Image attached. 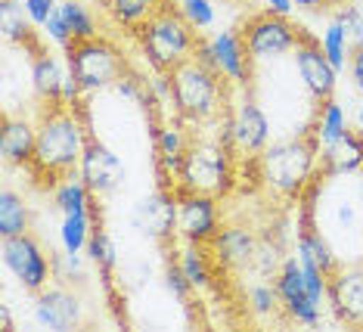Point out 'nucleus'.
Masks as SVG:
<instances>
[{
	"instance_id": "f257e3e1",
	"label": "nucleus",
	"mask_w": 363,
	"mask_h": 332,
	"mask_svg": "<svg viewBox=\"0 0 363 332\" xmlns=\"http://www.w3.org/2000/svg\"><path fill=\"white\" fill-rule=\"evenodd\" d=\"M84 128L75 118V106L53 99L44 106L38 121V143H35V171L47 177V184H56L60 177H72L75 165L84 155Z\"/></svg>"
},
{
	"instance_id": "f03ea898",
	"label": "nucleus",
	"mask_w": 363,
	"mask_h": 332,
	"mask_svg": "<svg viewBox=\"0 0 363 332\" xmlns=\"http://www.w3.org/2000/svg\"><path fill=\"white\" fill-rule=\"evenodd\" d=\"M140 40H143L150 62L159 72L177 69L180 62L196 53V44H199L189 19L184 13H177L174 4H168V0H162L159 10L140 25Z\"/></svg>"
},
{
	"instance_id": "7ed1b4c3",
	"label": "nucleus",
	"mask_w": 363,
	"mask_h": 332,
	"mask_svg": "<svg viewBox=\"0 0 363 332\" xmlns=\"http://www.w3.org/2000/svg\"><path fill=\"white\" fill-rule=\"evenodd\" d=\"M317 131L295 140H283L261 153V180L279 196H298L317 168Z\"/></svg>"
},
{
	"instance_id": "20e7f679",
	"label": "nucleus",
	"mask_w": 363,
	"mask_h": 332,
	"mask_svg": "<svg viewBox=\"0 0 363 332\" xmlns=\"http://www.w3.org/2000/svg\"><path fill=\"white\" fill-rule=\"evenodd\" d=\"M171 99H174L177 112L186 121H208L218 115V94H220V72L202 65L196 56H189L171 69Z\"/></svg>"
},
{
	"instance_id": "39448f33",
	"label": "nucleus",
	"mask_w": 363,
	"mask_h": 332,
	"mask_svg": "<svg viewBox=\"0 0 363 332\" xmlns=\"http://www.w3.org/2000/svg\"><path fill=\"white\" fill-rule=\"evenodd\" d=\"M65 53H69V72L78 78L84 94L115 87L125 78V56L103 38L75 40Z\"/></svg>"
},
{
	"instance_id": "423d86ee",
	"label": "nucleus",
	"mask_w": 363,
	"mask_h": 332,
	"mask_svg": "<svg viewBox=\"0 0 363 332\" xmlns=\"http://www.w3.org/2000/svg\"><path fill=\"white\" fill-rule=\"evenodd\" d=\"M180 193H227L230 187V162H227V149L224 143H208V140H199V143H186L184 153V168H180Z\"/></svg>"
},
{
	"instance_id": "0eeeda50",
	"label": "nucleus",
	"mask_w": 363,
	"mask_h": 332,
	"mask_svg": "<svg viewBox=\"0 0 363 332\" xmlns=\"http://www.w3.org/2000/svg\"><path fill=\"white\" fill-rule=\"evenodd\" d=\"M301 31L295 22H289L286 16L279 13H258L252 16L249 22L242 25V40H245V50L252 53V60H277V56L289 53V50L298 47L301 40Z\"/></svg>"
},
{
	"instance_id": "6e6552de",
	"label": "nucleus",
	"mask_w": 363,
	"mask_h": 332,
	"mask_svg": "<svg viewBox=\"0 0 363 332\" xmlns=\"http://www.w3.org/2000/svg\"><path fill=\"white\" fill-rule=\"evenodd\" d=\"M4 264L28 292L47 289V283H50V277H53V261L44 255L38 239L28 233L4 239Z\"/></svg>"
},
{
	"instance_id": "1a4fd4ad",
	"label": "nucleus",
	"mask_w": 363,
	"mask_h": 332,
	"mask_svg": "<svg viewBox=\"0 0 363 332\" xmlns=\"http://www.w3.org/2000/svg\"><path fill=\"white\" fill-rule=\"evenodd\" d=\"M274 286H277V295H279V308L286 311L289 320L304 323V326H317L320 323V304L308 295V286H304V267H301L298 255L283 261Z\"/></svg>"
},
{
	"instance_id": "9d476101",
	"label": "nucleus",
	"mask_w": 363,
	"mask_h": 332,
	"mask_svg": "<svg viewBox=\"0 0 363 332\" xmlns=\"http://www.w3.org/2000/svg\"><path fill=\"white\" fill-rule=\"evenodd\" d=\"M295 65H298V74H301L304 87H308V94L313 99H320V103L333 99L338 69L329 62V56L323 53L320 40L313 35H308V31H301V40H298V47H295Z\"/></svg>"
},
{
	"instance_id": "9b49d317",
	"label": "nucleus",
	"mask_w": 363,
	"mask_h": 332,
	"mask_svg": "<svg viewBox=\"0 0 363 332\" xmlns=\"http://www.w3.org/2000/svg\"><path fill=\"white\" fill-rule=\"evenodd\" d=\"M78 168H81V180H84L94 196H109L125 184V165L100 140H87Z\"/></svg>"
},
{
	"instance_id": "f8f14e48",
	"label": "nucleus",
	"mask_w": 363,
	"mask_h": 332,
	"mask_svg": "<svg viewBox=\"0 0 363 332\" xmlns=\"http://www.w3.org/2000/svg\"><path fill=\"white\" fill-rule=\"evenodd\" d=\"M177 227L189 243L205 245L211 243L218 230V205L208 193H180L177 199Z\"/></svg>"
},
{
	"instance_id": "ddd939ff",
	"label": "nucleus",
	"mask_w": 363,
	"mask_h": 332,
	"mask_svg": "<svg viewBox=\"0 0 363 332\" xmlns=\"http://www.w3.org/2000/svg\"><path fill=\"white\" fill-rule=\"evenodd\" d=\"M329 304L342 323L363 326V264L338 267L329 277Z\"/></svg>"
},
{
	"instance_id": "4468645a",
	"label": "nucleus",
	"mask_w": 363,
	"mask_h": 332,
	"mask_svg": "<svg viewBox=\"0 0 363 332\" xmlns=\"http://www.w3.org/2000/svg\"><path fill=\"white\" fill-rule=\"evenodd\" d=\"M35 320L44 329H75L81 326V298L69 289H40L35 301Z\"/></svg>"
},
{
	"instance_id": "2eb2a0df",
	"label": "nucleus",
	"mask_w": 363,
	"mask_h": 332,
	"mask_svg": "<svg viewBox=\"0 0 363 332\" xmlns=\"http://www.w3.org/2000/svg\"><path fill=\"white\" fill-rule=\"evenodd\" d=\"M267 140H270L267 115L261 112V106L255 99L245 96L233 112V146L245 155H258L267 149Z\"/></svg>"
},
{
	"instance_id": "dca6fc26",
	"label": "nucleus",
	"mask_w": 363,
	"mask_h": 332,
	"mask_svg": "<svg viewBox=\"0 0 363 332\" xmlns=\"http://www.w3.org/2000/svg\"><path fill=\"white\" fill-rule=\"evenodd\" d=\"M211 53H214V65L218 72L230 78L233 84L245 87L252 81V53L245 50L242 35L233 31H220L218 38H211Z\"/></svg>"
},
{
	"instance_id": "f3484780",
	"label": "nucleus",
	"mask_w": 363,
	"mask_h": 332,
	"mask_svg": "<svg viewBox=\"0 0 363 332\" xmlns=\"http://www.w3.org/2000/svg\"><path fill=\"white\" fill-rule=\"evenodd\" d=\"M130 223H134L140 233H146L152 239H164L177 223V199L164 196V193H155L150 199H143V202L134 209Z\"/></svg>"
},
{
	"instance_id": "a211bd4d",
	"label": "nucleus",
	"mask_w": 363,
	"mask_h": 332,
	"mask_svg": "<svg viewBox=\"0 0 363 332\" xmlns=\"http://www.w3.org/2000/svg\"><path fill=\"white\" fill-rule=\"evenodd\" d=\"M357 171H363V137L348 131L335 143L323 146V153H320V174L323 177H348Z\"/></svg>"
},
{
	"instance_id": "6ab92c4d",
	"label": "nucleus",
	"mask_w": 363,
	"mask_h": 332,
	"mask_svg": "<svg viewBox=\"0 0 363 332\" xmlns=\"http://www.w3.org/2000/svg\"><path fill=\"white\" fill-rule=\"evenodd\" d=\"M35 143H38V128L26 118H4V131H0V155L6 165H31L35 159Z\"/></svg>"
},
{
	"instance_id": "aec40b11",
	"label": "nucleus",
	"mask_w": 363,
	"mask_h": 332,
	"mask_svg": "<svg viewBox=\"0 0 363 332\" xmlns=\"http://www.w3.org/2000/svg\"><path fill=\"white\" fill-rule=\"evenodd\" d=\"M211 252L224 267H249L258 252V243L245 227H224L211 239Z\"/></svg>"
},
{
	"instance_id": "412c9836",
	"label": "nucleus",
	"mask_w": 363,
	"mask_h": 332,
	"mask_svg": "<svg viewBox=\"0 0 363 332\" xmlns=\"http://www.w3.org/2000/svg\"><path fill=\"white\" fill-rule=\"evenodd\" d=\"M295 248H298V261L301 264H313V267H320L326 277H333V273L338 270L335 252L329 248L326 239L320 236V230L311 223V211L304 214V223H301V233H298V243H295Z\"/></svg>"
},
{
	"instance_id": "4be33fe9",
	"label": "nucleus",
	"mask_w": 363,
	"mask_h": 332,
	"mask_svg": "<svg viewBox=\"0 0 363 332\" xmlns=\"http://www.w3.org/2000/svg\"><path fill=\"white\" fill-rule=\"evenodd\" d=\"M62 81H65V74L60 69V62H56L47 50H40L35 65H31V84H35V94L44 99V103H53V99H60Z\"/></svg>"
},
{
	"instance_id": "5701e85b",
	"label": "nucleus",
	"mask_w": 363,
	"mask_h": 332,
	"mask_svg": "<svg viewBox=\"0 0 363 332\" xmlns=\"http://www.w3.org/2000/svg\"><path fill=\"white\" fill-rule=\"evenodd\" d=\"M28 223H31L28 202L19 193H13V189H4L0 193V236L6 239V236L28 233Z\"/></svg>"
},
{
	"instance_id": "b1692460",
	"label": "nucleus",
	"mask_w": 363,
	"mask_h": 332,
	"mask_svg": "<svg viewBox=\"0 0 363 332\" xmlns=\"http://www.w3.org/2000/svg\"><path fill=\"white\" fill-rule=\"evenodd\" d=\"M90 199H94V193L87 189V184L75 177H62V184L53 193V202L62 214H87Z\"/></svg>"
},
{
	"instance_id": "393cba45",
	"label": "nucleus",
	"mask_w": 363,
	"mask_h": 332,
	"mask_svg": "<svg viewBox=\"0 0 363 332\" xmlns=\"http://www.w3.org/2000/svg\"><path fill=\"white\" fill-rule=\"evenodd\" d=\"M342 134H348V118H345L342 106H338L335 99H326V103L320 106V115H317V137H320V143L329 146V143H335Z\"/></svg>"
},
{
	"instance_id": "a878e982",
	"label": "nucleus",
	"mask_w": 363,
	"mask_h": 332,
	"mask_svg": "<svg viewBox=\"0 0 363 332\" xmlns=\"http://www.w3.org/2000/svg\"><path fill=\"white\" fill-rule=\"evenodd\" d=\"M109 4L112 16L121 25H130V28H140L150 16L162 6V0H106Z\"/></svg>"
},
{
	"instance_id": "bb28decb",
	"label": "nucleus",
	"mask_w": 363,
	"mask_h": 332,
	"mask_svg": "<svg viewBox=\"0 0 363 332\" xmlns=\"http://www.w3.org/2000/svg\"><path fill=\"white\" fill-rule=\"evenodd\" d=\"M60 243H62L65 252H72V255H78L81 248L90 243V218L87 214H62Z\"/></svg>"
},
{
	"instance_id": "cd10ccee",
	"label": "nucleus",
	"mask_w": 363,
	"mask_h": 332,
	"mask_svg": "<svg viewBox=\"0 0 363 332\" xmlns=\"http://www.w3.org/2000/svg\"><path fill=\"white\" fill-rule=\"evenodd\" d=\"M60 13H62V19L69 22V28H72V35H75V40L96 38V19L87 13L84 4H78V0H65V4H60Z\"/></svg>"
},
{
	"instance_id": "c85d7f7f",
	"label": "nucleus",
	"mask_w": 363,
	"mask_h": 332,
	"mask_svg": "<svg viewBox=\"0 0 363 332\" xmlns=\"http://www.w3.org/2000/svg\"><path fill=\"white\" fill-rule=\"evenodd\" d=\"M180 267H184V273H186L189 283H193V289L208 286L211 270H208V261H205L202 248L196 245V243H189V248H184V252H180Z\"/></svg>"
},
{
	"instance_id": "c756f323",
	"label": "nucleus",
	"mask_w": 363,
	"mask_h": 332,
	"mask_svg": "<svg viewBox=\"0 0 363 332\" xmlns=\"http://www.w3.org/2000/svg\"><path fill=\"white\" fill-rule=\"evenodd\" d=\"M323 53L329 56V62L335 65L338 72L345 69V62L351 60V44H348V35H345V28H342V22H333L326 28V35H323Z\"/></svg>"
},
{
	"instance_id": "7c9ffc66",
	"label": "nucleus",
	"mask_w": 363,
	"mask_h": 332,
	"mask_svg": "<svg viewBox=\"0 0 363 332\" xmlns=\"http://www.w3.org/2000/svg\"><path fill=\"white\" fill-rule=\"evenodd\" d=\"M87 255L90 261L96 264L103 273H109L115 267V261H118V248H115V243L109 236L103 233V230H96V233H90V243H87Z\"/></svg>"
},
{
	"instance_id": "2f4dec72",
	"label": "nucleus",
	"mask_w": 363,
	"mask_h": 332,
	"mask_svg": "<svg viewBox=\"0 0 363 332\" xmlns=\"http://www.w3.org/2000/svg\"><path fill=\"white\" fill-rule=\"evenodd\" d=\"M0 16H4V38L6 40H22V44L31 40V25L16 10V0H0Z\"/></svg>"
},
{
	"instance_id": "473e14b6",
	"label": "nucleus",
	"mask_w": 363,
	"mask_h": 332,
	"mask_svg": "<svg viewBox=\"0 0 363 332\" xmlns=\"http://www.w3.org/2000/svg\"><path fill=\"white\" fill-rule=\"evenodd\" d=\"M335 22H342L351 50H363V13L357 6H342V10L335 13Z\"/></svg>"
},
{
	"instance_id": "72a5a7b5",
	"label": "nucleus",
	"mask_w": 363,
	"mask_h": 332,
	"mask_svg": "<svg viewBox=\"0 0 363 332\" xmlns=\"http://www.w3.org/2000/svg\"><path fill=\"white\" fill-rule=\"evenodd\" d=\"M184 16L193 28H208L214 22V6L211 0H184Z\"/></svg>"
},
{
	"instance_id": "f704fd0d",
	"label": "nucleus",
	"mask_w": 363,
	"mask_h": 332,
	"mask_svg": "<svg viewBox=\"0 0 363 332\" xmlns=\"http://www.w3.org/2000/svg\"><path fill=\"white\" fill-rule=\"evenodd\" d=\"M252 308L255 314H261V317H267V314H274L279 308V295H277V286H255L252 289Z\"/></svg>"
},
{
	"instance_id": "c9c22d12",
	"label": "nucleus",
	"mask_w": 363,
	"mask_h": 332,
	"mask_svg": "<svg viewBox=\"0 0 363 332\" xmlns=\"http://www.w3.org/2000/svg\"><path fill=\"white\" fill-rule=\"evenodd\" d=\"M44 28H47V35H50V38L56 40V44L62 47V50H69L72 44H75V35H72L69 22L62 19V13H60V10H56V13L50 16V19H47V25H44Z\"/></svg>"
},
{
	"instance_id": "e433bc0d",
	"label": "nucleus",
	"mask_w": 363,
	"mask_h": 332,
	"mask_svg": "<svg viewBox=\"0 0 363 332\" xmlns=\"http://www.w3.org/2000/svg\"><path fill=\"white\" fill-rule=\"evenodd\" d=\"M164 286H168L171 292L180 298V301H184V298H189V289H193V283L186 280V273H184V267H180V264H177V267H174V264L168 267V273H164Z\"/></svg>"
},
{
	"instance_id": "4c0bfd02",
	"label": "nucleus",
	"mask_w": 363,
	"mask_h": 332,
	"mask_svg": "<svg viewBox=\"0 0 363 332\" xmlns=\"http://www.w3.org/2000/svg\"><path fill=\"white\" fill-rule=\"evenodd\" d=\"M56 10H60L56 0H26V13L35 25H47V19H50Z\"/></svg>"
},
{
	"instance_id": "58836bf2",
	"label": "nucleus",
	"mask_w": 363,
	"mask_h": 332,
	"mask_svg": "<svg viewBox=\"0 0 363 332\" xmlns=\"http://www.w3.org/2000/svg\"><path fill=\"white\" fill-rule=\"evenodd\" d=\"M333 221H335V227L338 230H354L357 227V209H354V202H335V209H333Z\"/></svg>"
},
{
	"instance_id": "ea45409f",
	"label": "nucleus",
	"mask_w": 363,
	"mask_h": 332,
	"mask_svg": "<svg viewBox=\"0 0 363 332\" xmlns=\"http://www.w3.org/2000/svg\"><path fill=\"white\" fill-rule=\"evenodd\" d=\"M115 94H121V96H128V99H143V81H137V78H130V74H125V78L115 84Z\"/></svg>"
},
{
	"instance_id": "a19ab883",
	"label": "nucleus",
	"mask_w": 363,
	"mask_h": 332,
	"mask_svg": "<svg viewBox=\"0 0 363 332\" xmlns=\"http://www.w3.org/2000/svg\"><path fill=\"white\" fill-rule=\"evenodd\" d=\"M351 78L354 87L363 94V50H351Z\"/></svg>"
},
{
	"instance_id": "79ce46f5",
	"label": "nucleus",
	"mask_w": 363,
	"mask_h": 332,
	"mask_svg": "<svg viewBox=\"0 0 363 332\" xmlns=\"http://www.w3.org/2000/svg\"><path fill=\"white\" fill-rule=\"evenodd\" d=\"M270 13H279V16H289L292 13V0H264Z\"/></svg>"
},
{
	"instance_id": "37998d69",
	"label": "nucleus",
	"mask_w": 363,
	"mask_h": 332,
	"mask_svg": "<svg viewBox=\"0 0 363 332\" xmlns=\"http://www.w3.org/2000/svg\"><path fill=\"white\" fill-rule=\"evenodd\" d=\"M292 4L304 6V10H326V6H333L335 0H292Z\"/></svg>"
},
{
	"instance_id": "c03bdc74",
	"label": "nucleus",
	"mask_w": 363,
	"mask_h": 332,
	"mask_svg": "<svg viewBox=\"0 0 363 332\" xmlns=\"http://www.w3.org/2000/svg\"><path fill=\"white\" fill-rule=\"evenodd\" d=\"M357 124H360V131H363V103H360V112H357Z\"/></svg>"
}]
</instances>
